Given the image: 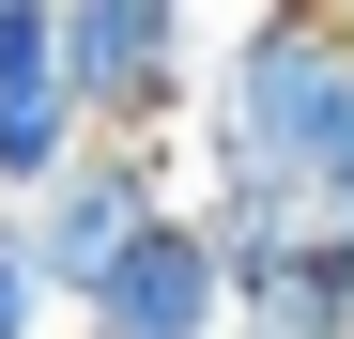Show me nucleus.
<instances>
[{"instance_id": "nucleus-1", "label": "nucleus", "mask_w": 354, "mask_h": 339, "mask_svg": "<svg viewBox=\"0 0 354 339\" xmlns=\"http://www.w3.org/2000/svg\"><path fill=\"white\" fill-rule=\"evenodd\" d=\"M201 170H277L354 216V16L339 0H247V31L201 77Z\"/></svg>"}, {"instance_id": "nucleus-2", "label": "nucleus", "mask_w": 354, "mask_h": 339, "mask_svg": "<svg viewBox=\"0 0 354 339\" xmlns=\"http://www.w3.org/2000/svg\"><path fill=\"white\" fill-rule=\"evenodd\" d=\"M62 62L108 139H169V124H201L216 46H201V0H62Z\"/></svg>"}, {"instance_id": "nucleus-3", "label": "nucleus", "mask_w": 354, "mask_h": 339, "mask_svg": "<svg viewBox=\"0 0 354 339\" xmlns=\"http://www.w3.org/2000/svg\"><path fill=\"white\" fill-rule=\"evenodd\" d=\"M169 201H185V154H169V139H93V154L62 170V185H31L16 216H31V247H46V277H62V293H93V277L124 262V247L154 232Z\"/></svg>"}, {"instance_id": "nucleus-4", "label": "nucleus", "mask_w": 354, "mask_h": 339, "mask_svg": "<svg viewBox=\"0 0 354 339\" xmlns=\"http://www.w3.org/2000/svg\"><path fill=\"white\" fill-rule=\"evenodd\" d=\"M77 339H231V262L201 232V201H169L154 232L77 293Z\"/></svg>"}, {"instance_id": "nucleus-5", "label": "nucleus", "mask_w": 354, "mask_h": 339, "mask_svg": "<svg viewBox=\"0 0 354 339\" xmlns=\"http://www.w3.org/2000/svg\"><path fill=\"white\" fill-rule=\"evenodd\" d=\"M93 93L62 62V0H0V201H31V185H62V170L93 154Z\"/></svg>"}, {"instance_id": "nucleus-6", "label": "nucleus", "mask_w": 354, "mask_h": 339, "mask_svg": "<svg viewBox=\"0 0 354 339\" xmlns=\"http://www.w3.org/2000/svg\"><path fill=\"white\" fill-rule=\"evenodd\" d=\"M185 201H201V232H216V262H231V293L324 232V201H308V185H277V170H185Z\"/></svg>"}, {"instance_id": "nucleus-7", "label": "nucleus", "mask_w": 354, "mask_h": 339, "mask_svg": "<svg viewBox=\"0 0 354 339\" xmlns=\"http://www.w3.org/2000/svg\"><path fill=\"white\" fill-rule=\"evenodd\" d=\"M231 339H354V277H339V247L308 232L292 262H262L247 293H231Z\"/></svg>"}, {"instance_id": "nucleus-8", "label": "nucleus", "mask_w": 354, "mask_h": 339, "mask_svg": "<svg viewBox=\"0 0 354 339\" xmlns=\"http://www.w3.org/2000/svg\"><path fill=\"white\" fill-rule=\"evenodd\" d=\"M46 324H77V293L46 277V247H31V216L0 201V339H46Z\"/></svg>"}, {"instance_id": "nucleus-9", "label": "nucleus", "mask_w": 354, "mask_h": 339, "mask_svg": "<svg viewBox=\"0 0 354 339\" xmlns=\"http://www.w3.org/2000/svg\"><path fill=\"white\" fill-rule=\"evenodd\" d=\"M339 16H354V0H339Z\"/></svg>"}]
</instances>
